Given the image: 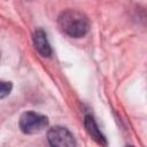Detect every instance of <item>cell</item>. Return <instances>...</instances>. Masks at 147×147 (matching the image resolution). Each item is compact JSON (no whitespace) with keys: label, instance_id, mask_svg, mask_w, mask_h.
<instances>
[{"label":"cell","instance_id":"cell-1","mask_svg":"<svg viewBox=\"0 0 147 147\" xmlns=\"http://www.w3.org/2000/svg\"><path fill=\"white\" fill-rule=\"evenodd\" d=\"M60 29L72 38H80L90 30V21L85 14L76 9L62 11L57 18Z\"/></svg>","mask_w":147,"mask_h":147},{"label":"cell","instance_id":"cell-2","mask_svg":"<svg viewBox=\"0 0 147 147\" xmlns=\"http://www.w3.org/2000/svg\"><path fill=\"white\" fill-rule=\"evenodd\" d=\"M48 125V118L34 111H26L20 118V127L26 134H33L42 131Z\"/></svg>","mask_w":147,"mask_h":147},{"label":"cell","instance_id":"cell-3","mask_svg":"<svg viewBox=\"0 0 147 147\" xmlns=\"http://www.w3.org/2000/svg\"><path fill=\"white\" fill-rule=\"evenodd\" d=\"M48 141L52 146L57 147H71L76 145L74 136L63 126H54L49 129L47 133Z\"/></svg>","mask_w":147,"mask_h":147},{"label":"cell","instance_id":"cell-4","mask_svg":"<svg viewBox=\"0 0 147 147\" xmlns=\"http://www.w3.org/2000/svg\"><path fill=\"white\" fill-rule=\"evenodd\" d=\"M33 45L40 55L51 56L52 48H51V45L48 42L47 36L44 30H41V29L36 30V32L33 33Z\"/></svg>","mask_w":147,"mask_h":147},{"label":"cell","instance_id":"cell-5","mask_svg":"<svg viewBox=\"0 0 147 147\" xmlns=\"http://www.w3.org/2000/svg\"><path fill=\"white\" fill-rule=\"evenodd\" d=\"M84 125H85V127H86L87 133H88L98 144L105 145V146L107 145L106 138H105L103 134L100 132V130H99V127H98V125H96V123H95V121L93 119L92 116H90V115H86V116H85Z\"/></svg>","mask_w":147,"mask_h":147},{"label":"cell","instance_id":"cell-6","mask_svg":"<svg viewBox=\"0 0 147 147\" xmlns=\"http://www.w3.org/2000/svg\"><path fill=\"white\" fill-rule=\"evenodd\" d=\"M13 88V84L10 82H5L0 79V99L7 96Z\"/></svg>","mask_w":147,"mask_h":147}]
</instances>
